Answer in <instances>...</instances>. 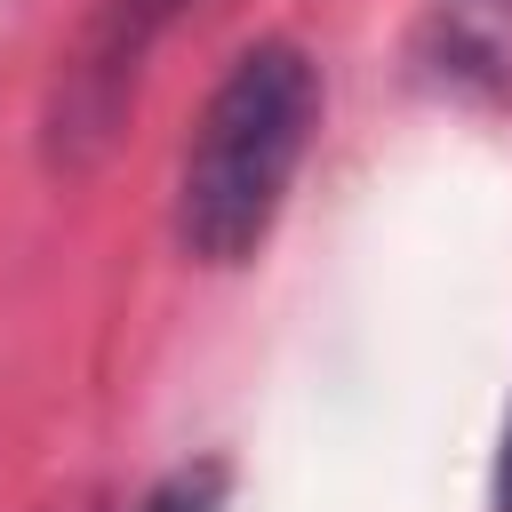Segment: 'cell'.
Masks as SVG:
<instances>
[{
	"label": "cell",
	"mask_w": 512,
	"mask_h": 512,
	"mask_svg": "<svg viewBox=\"0 0 512 512\" xmlns=\"http://www.w3.org/2000/svg\"><path fill=\"white\" fill-rule=\"evenodd\" d=\"M136 512H224V464H184V472H168Z\"/></svg>",
	"instance_id": "3"
},
{
	"label": "cell",
	"mask_w": 512,
	"mask_h": 512,
	"mask_svg": "<svg viewBox=\"0 0 512 512\" xmlns=\"http://www.w3.org/2000/svg\"><path fill=\"white\" fill-rule=\"evenodd\" d=\"M184 8H200V0H96L88 32L64 56L56 96H48V160L56 168H96L104 160V144L120 136V120L136 104V80H144L152 48L184 24Z\"/></svg>",
	"instance_id": "2"
},
{
	"label": "cell",
	"mask_w": 512,
	"mask_h": 512,
	"mask_svg": "<svg viewBox=\"0 0 512 512\" xmlns=\"http://www.w3.org/2000/svg\"><path fill=\"white\" fill-rule=\"evenodd\" d=\"M496 512H512V424H504V448H496Z\"/></svg>",
	"instance_id": "4"
},
{
	"label": "cell",
	"mask_w": 512,
	"mask_h": 512,
	"mask_svg": "<svg viewBox=\"0 0 512 512\" xmlns=\"http://www.w3.org/2000/svg\"><path fill=\"white\" fill-rule=\"evenodd\" d=\"M320 128V64L296 40H256L208 88L184 168H176V240L192 264H248L280 224V200Z\"/></svg>",
	"instance_id": "1"
}]
</instances>
